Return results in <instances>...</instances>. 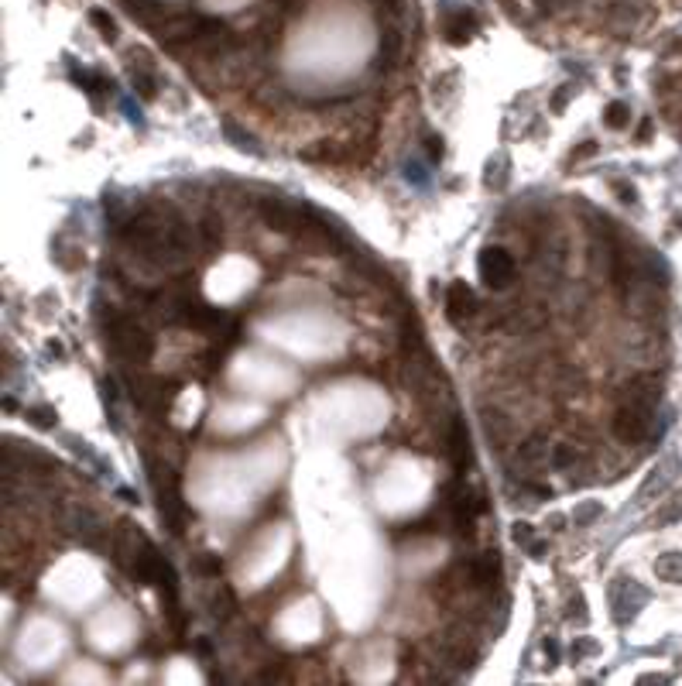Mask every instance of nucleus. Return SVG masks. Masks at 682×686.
Here are the masks:
<instances>
[{"label":"nucleus","instance_id":"1","mask_svg":"<svg viewBox=\"0 0 682 686\" xmlns=\"http://www.w3.org/2000/svg\"><path fill=\"white\" fill-rule=\"evenodd\" d=\"M124 237H127V247L141 261H148L155 268H175L182 261H189V251H193L199 234L189 230V223L168 203H161V206H148L134 220H127Z\"/></svg>","mask_w":682,"mask_h":686},{"label":"nucleus","instance_id":"2","mask_svg":"<svg viewBox=\"0 0 682 686\" xmlns=\"http://www.w3.org/2000/svg\"><path fill=\"white\" fill-rule=\"evenodd\" d=\"M103 336H107L110 350L117 353L120 360H127V364H144V360H151V353H155L151 333H148L137 319H131V316H124V313H107V319H103Z\"/></svg>","mask_w":682,"mask_h":686},{"label":"nucleus","instance_id":"3","mask_svg":"<svg viewBox=\"0 0 682 686\" xmlns=\"http://www.w3.org/2000/svg\"><path fill=\"white\" fill-rule=\"evenodd\" d=\"M148 477H151V484H155V494H158V511L165 515V522H168V529L182 532L185 529V501H182V491H178V477L165 463H158L148 456Z\"/></svg>","mask_w":682,"mask_h":686},{"label":"nucleus","instance_id":"4","mask_svg":"<svg viewBox=\"0 0 682 686\" xmlns=\"http://www.w3.org/2000/svg\"><path fill=\"white\" fill-rule=\"evenodd\" d=\"M651 412L655 405H648V402H638V398H627L617 415H614V436L621 439V443H642L644 436L651 432Z\"/></svg>","mask_w":682,"mask_h":686},{"label":"nucleus","instance_id":"5","mask_svg":"<svg viewBox=\"0 0 682 686\" xmlns=\"http://www.w3.org/2000/svg\"><path fill=\"white\" fill-rule=\"evenodd\" d=\"M477 268H480V278H484V285L494 289V292H501L511 285V278H514V257L507 254L504 247H487L480 261H477Z\"/></svg>","mask_w":682,"mask_h":686},{"label":"nucleus","instance_id":"6","mask_svg":"<svg viewBox=\"0 0 682 686\" xmlns=\"http://www.w3.org/2000/svg\"><path fill=\"white\" fill-rule=\"evenodd\" d=\"M473 313H477V295H473V289L463 285V282H453V285H449V292H446L449 323H453V326H463Z\"/></svg>","mask_w":682,"mask_h":686},{"label":"nucleus","instance_id":"7","mask_svg":"<svg viewBox=\"0 0 682 686\" xmlns=\"http://www.w3.org/2000/svg\"><path fill=\"white\" fill-rule=\"evenodd\" d=\"M261 213L268 220V227H274V230H295V223L302 227V216L295 213L288 203H281V199H264Z\"/></svg>","mask_w":682,"mask_h":686},{"label":"nucleus","instance_id":"8","mask_svg":"<svg viewBox=\"0 0 682 686\" xmlns=\"http://www.w3.org/2000/svg\"><path fill=\"white\" fill-rule=\"evenodd\" d=\"M446 446H449V456H453V463H456V467L470 463V439H467V429H463V422H453Z\"/></svg>","mask_w":682,"mask_h":686},{"label":"nucleus","instance_id":"9","mask_svg":"<svg viewBox=\"0 0 682 686\" xmlns=\"http://www.w3.org/2000/svg\"><path fill=\"white\" fill-rule=\"evenodd\" d=\"M195 234H199V244H202V251H216V247H220V240H223V227H220V216L206 213V216H202V223L195 227Z\"/></svg>","mask_w":682,"mask_h":686},{"label":"nucleus","instance_id":"10","mask_svg":"<svg viewBox=\"0 0 682 686\" xmlns=\"http://www.w3.org/2000/svg\"><path fill=\"white\" fill-rule=\"evenodd\" d=\"M518 460L528 463V467H538V463H546V443L538 439V436H531L528 443L518 446Z\"/></svg>","mask_w":682,"mask_h":686},{"label":"nucleus","instance_id":"11","mask_svg":"<svg viewBox=\"0 0 682 686\" xmlns=\"http://www.w3.org/2000/svg\"><path fill=\"white\" fill-rule=\"evenodd\" d=\"M659 577L662 580H669V584H682V556L679 552H672V556H665V559H659Z\"/></svg>","mask_w":682,"mask_h":686},{"label":"nucleus","instance_id":"12","mask_svg":"<svg viewBox=\"0 0 682 686\" xmlns=\"http://www.w3.org/2000/svg\"><path fill=\"white\" fill-rule=\"evenodd\" d=\"M627 114H631V110H627V103L617 100V103H610V107H607L604 124L610 127V131H621V127H627Z\"/></svg>","mask_w":682,"mask_h":686},{"label":"nucleus","instance_id":"13","mask_svg":"<svg viewBox=\"0 0 682 686\" xmlns=\"http://www.w3.org/2000/svg\"><path fill=\"white\" fill-rule=\"evenodd\" d=\"M573 463H576V450H573L569 443H559V446L552 450V467H556V471H569Z\"/></svg>","mask_w":682,"mask_h":686},{"label":"nucleus","instance_id":"14","mask_svg":"<svg viewBox=\"0 0 682 686\" xmlns=\"http://www.w3.org/2000/svg\"><path fill=\"white\" fill-rule=\"evenodd\" d=\"M90 21L97 24V28H99V35H103V38H107V41H114V38H117V28H114V21L107 18L103 11H93V14H90Z\"/></svg>","mask_w":682,"mask_h":686},{"label":"nucleus","instance_id":"15","mask_svg":"<svg viewBox=\"0 0 682 686\" xmlns=\"http://www.w3.org/2000/svg\"><path fill=\"white\" fill-rule=\"evenodd\" d=\"M223 131H227V134L234 137V144H237V148H247V151H254V155H261V148H257V144H254V141H251V134H244V131H237L234 124H227Z\"/></svg>","mask_w":682,"mask_h":686},{"label":"nucleus","instance_id":"16","mask_svg":"<svg viewBox=\"0 0 682 686\" xmlns=\"http://www.w3.org/2000/svg\"><path fill=\"white\" fill-rule=\"evenodd\" d=\"M28 419H31L35 426H41V429H52V426H55V412L52 409H31Z\"/></svg>","mask_w":682,"mask_h":686},{"label":"nucleus","instance_id":"17","mask_svg":"<svg viewBox=\"0 0 682 686\" xmlns=\"http://www.w3.org/2000/svg\"><path fill=\"white\" fill-rule=\"evenodd\" d=\"M531 535H535V532H531V525H528V522H518V525H514V542H521V546H531Z\"/></svg>","mask_w":682,"mask_h":686},{"label":"nucleus","instance_id":"18","mask_svg":"<svg viewBox=\"0 0 682 686\" xmlns=\"http://www.w3.org/2000/svg\"><path fill=\"white\" fill-rule=\"evenodd\" d=\"M569 618H576L580 625L586 621V604H583V597H573V601H569Z\"/></svg>","mask_w":682,"mask_h":686},{"label":"nucleus","instance_id":"19","mask_svg":"<svg viewBox=\"0 0 682 686\" xmlns=\"http://www.w3.org/2000/svg\"><path fill=\"white\" fill-rule=\"evenodd\" d=\"M429 155L439 161L443 158V137H429Z\"/></svg>","mask_w":682,"mask_h":686},{"label":"nucleus","instance_id":"20","mask_svg":"<svg viewBox=\"0 0 682 686\" xmlns=\"http://www.w3.org/2000/svg\"><path fill=\"white\" fill-rule=\"evenodd\" d=\"M621 189V199L624 203H634V186H617Z\"/></svg>","mask_w":682,"mask_h":686},{"label":"nucleus","instance_id":"21","mask_svg":"<svg viewBox=\"0 0 682 686\" xmlns=\"http://www.w3.org/2000/svg\"><path fill=\"white\" fill-rule=\"evenodd\" d=\"M528 549H531V559H542V556H546V546H542V542H531Z\"/></svg>","mask_w":682,"mask_h":686},{"label":"nucleus","instance_id":"22","mask_svg":"<svg viewBox=\"0 0 682 686\" xmlns=\"http://www.w3.org/2000/svg\"><path fill=\"white\" fill-rule=\"evenodd\" d=\"M648 134H651V120H644L642 127H638V141H648Z\"/></svg>","mask_w":682,"mask_h":686}]
</instances>
